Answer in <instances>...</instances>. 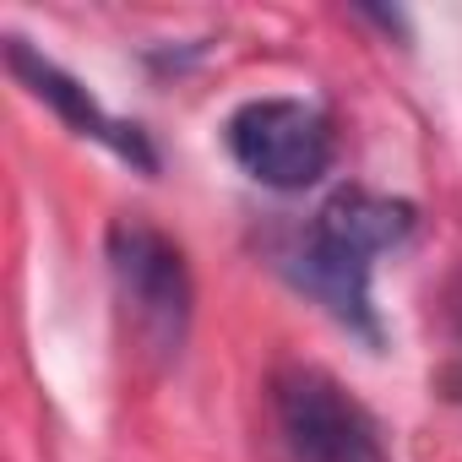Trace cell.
Here are the masks:
<instances>
[{
  "label": "cell",
  "instance_id": "cell-6",
  "mask_svg": "<svg viewBox=\"0 0 462 462\" xmlns=\"http://www.w3.org/2000/svg\"><path fill=\"white\" fill-rule=\"evenodd\" d=\"M451 386H462V375H457V381H451ZM457 397H462V392H457Z\"/></svg>",
  "mask_w": 462,
  "mask_h": 462
},
{
  "label": "cell",
  "instance_id": "cell-5",
  "mask_svg": "<svg viewBox=\"0 0 462 462\" xmlns=\"http://www.w3.org/2000/svg\"><path fill=\"white\" fill-rule=\"evenodd\" d=\"M6 66H12V77H17V82H28V93H33V98H44V104H50L71 131H82V136H93V142L115 147L120 158H131V163L152 169V147H147V136H142L136 125H125V120H115V115H104V109H98V98H93L77 77H66L55 60H44L39 50H28V39H6Z\"/></svg>",
  "mask_w": 462,
  "mask_h": 462
},
{
  "label": "cell",
  "instance_id": "cell-2",
  "mask_svg": "<svg viewBox=\"0 0 462 462\" xmlns=\"http://www.w3.org/2000/svg\"><path fill=\"white\" fill-rule=\"evenodd\" d=\"M109 273L115 294L131 316V332L152 354H180L185 327H190V267L169 235H158L142 217H120L109 228Z\"/></svg>",
  "mask_w": 462,
  "mask_h": 462
},
{
  "label": "cell",
  "instance_id": "cell-4",
  "mask_svg": "<svg viewBox=\"0 0 462 462\" xmlns=\"http://www.w3.org/2000/svg\"><path fill=\"white\" fill-rule=\"evenodd\" d=\"M223 136L235 163L273 190H305L332 169V125L300 98H251L228 115Z\"/></svg>",
  "mask_w": 462,
  "mask_h": 462
},
{
  "label": "cell",
  "instance_id": "cell-1",
  "mask_svg": "<svg viewBox=\"0 0 462 462\" xmlns=\"http://www.w3.org/2000/svg\"><path fill=\"white\" fill-rule=\"evenodd\" d=\"M413 228V207L375 196V190H337L305 235L300 251V283L354 332H365L370 343L381 337L375 327V305H370V262L397 245Z\"/></svg>",
  "mask_w": 462,
  "mask_h": 462
},
{
  "label": "cell",
  "instance_id": "cell-3",
  "mask_svg": "<svg viewBox=\"0 0 462 462\" xmlns=\"http://www.w3.org/2000/svg\"><path fill=\"white\" fill-rule=\"evenodd\" d=\"M273 408L294 462H392L375 413L327 370H283L273 386Z\"/></svg>",
  "mask_w": 462,
  "mask_h": 462
}]
</instances>
